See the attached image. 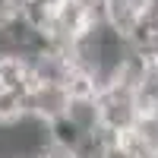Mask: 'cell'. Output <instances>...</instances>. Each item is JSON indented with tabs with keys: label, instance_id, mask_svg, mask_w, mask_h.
Returning <instances> with one entry per match:
<instances>
[{
	"label": "cell",
	"instance_id": "obj_1",
	"mask_svg": "<svg viewBox=\"0 0 158 158\" xmlns=\"http://www.w3.org/2000/svg\"><path fill=\"white\" fill-rule=\"evenodd\" d=\"M98 114H101V127L114 130V133H123L136 123L139 117V104H136V92L127 89L120 82H104L98 89Z\"/></svg>",
	"mask_w": 158,
	"mask_h": 158
},
{
	"label": "cell",
	"instance_id": "obj_2",
	"mask_svg": "<svg viewBox=\"0 0 158 158\" xmlns=\"http://www.w3.org/2000/svg\"><path fill=\"white\" fill-rule=\"evenodd\" d=\"M25 101H29V114L35 120L54 123L70 108V92L63 82H32L25 92Z\"/></svg>",
	"mask_w": 158,
	"mask_h": 158
},
{
	"label": "cell",
	"instance_id": "obj_3",
	"mask_svg": "<svg viewBox=\"0 0 158 158\" xmlns=\"http://www.w3.org/2000/svg\"><path fill=\"white\" fill-rule=\"evenodd\" d=\"M32 79V60L22 48H0V85L3 89H22L29 92Z\"/></svg>",
	"mask_w": 158,
	"mask_h": 158
},
{
	"label": "cell",
	"instance_id": "obj_4",
	"mask_svg": "<svg viewBox=\"0 0 158 158\" xmlns=\"http://www.w3.org/2000/svg\"><path fill=\"white\" fill-rule=\"evenodd\" d=\"M67 120L79 130V133H92V130L101 127V114H98V101L95 95H85V98H70V108H67Z\"/></svg>",
	"mask_w": 158,
	"mask_h": 158
},
{
	"label": "cell",
	"instance_id": "obj_5",
	"mask_svg": "<svg viewBox=\"0 0 158 158\" xmlns=\"http://www.w3.org/2000/svg\"><path fill=\"white\" fill-rule=\"evenodd\" d=\"M22 19V0H0V35H6Z\"/></svg>",
	"mask_w": 158,
	"mask_h": 158
},
{
	"label": "cell",
	"instance_id": "obj_6",
	"mask_svg": "<svg viewBox=\"0 0 158 158\" xmlns=\"http://www.w3.org/2000/svg\"><path fill=\"white\" fill-rule=\"evenodd\" d=\"M0 95H3V85H0Z\"/></svg>",
	"mask_w": 158,
	"mask_h": 158
}]
</instances>
